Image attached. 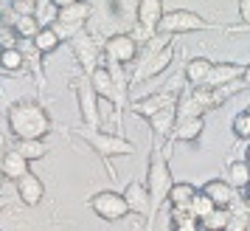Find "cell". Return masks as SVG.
Masks as SVG:
<instances>
[{
	"mask_svg": "<svg viewBox=\"0 0 250 231\" xmlns=\"http://www.w3.org/2000/svg\"><path fill=\"white\" fill-rule=\"evenodd\" d=\"M6 124H9L14 139H45L54 130L51 116L45 113V107L37 99H20V102L9 104Z\"/></svg>",
	"mask_w": 250,
	"mask_h": 231,
	"instance_id": "1",
	"label": "cell"
},
{
	"mask_svg": "<svg viewBox=\"0 0 250 231\" xmlns=\"http://www.w3.org/2000/svg\"><path fill=\"white\" fill-rule=\"evenodd\" d=\"M171 169H169V158L163 152V144H155V150L149 155V166H146V192H149V229L155 226L158 211L166 206L169 200V189H171Z\"/></svg>",
	"mask_w": 250,
	"mask_h": 231,
	"instance_id": "2",
	"label": "cell"
},
{
	"mask_svg": "<svg viewBox=\"0 0 250 231\" xmlns=\"http://www.w3.org/2000/svg\"><path fill=\"white\" fill-rule=\"evenodd\" d=\"M70 136L82 139L93 152H99L104 161L115 158V155H135V144L126 141L124 136H118V133H107V130H99V127H79Z\"/></svg>",
	"mask_w": 250,
	"mask_h": 231,
	"instance_id": "3",
	"label": "cell"
},
{
	"mask_svg": "<svg viewBox=\"0 0 250 231\" xmlns=\"http://www.w3.org/2000/svg\"><path fill=\"white\" fill-rule=\"evenodd\" d=\"M214 25L203 20L197 12H188V9H174V12H163L160 14V23H158V31L163 34H191V31H208Z\"/></svg>",
	"mask_w": 250,
	"mask_h": 231,
	"instance_id": "4",
	"label": "cell"
},
{
	"mask_svg": "<svg viewBox=\"0 0 250 231\" xmlns=\"http://www.w3.org/2000/svg\"><path fill=\"white\" fill-rule=\"evenodd\" d=\"M138 40L129 31L126 34H113L110 40H104L102 43V57L107 65H121V68H126V65H132L138 57Z\"/></svg>",
	"mask_w": 250,
	"mask_h": 231,
	"instance_id": "5",
	"label": "cell"
},
{
	"mask_svg": "<svg viewBox=\"0 0 250 231\" xmlns=\"http://www.w3.org/2000/svg\"><path fill=\"white\" fill-rule=\"evenodd\" d=\"M73 93H76V102H79L84 127H99V93L93 91L90 76L84 70L79 73V79H73Z\"/></svg>",
	"mask_w": 250,
	"mask_h": 231,
	"instance_id": "6",
	"label": "cell"
},
{
	"mask_svg": "<svg viewBox=\"0 0 250 231\" xmlns=\"http://www.w3.org/2000/svg\"><path fill=\"white\" fill-rule=\"evenodd\" d=\"M138 20H135V28L129 34L138 40V46L149 40V37L158 31V23H160V14H163V0H138Z\"/></svg>",
	"mask_w": 250,
	"mask_h": 231,
	"instance_id": "7",
	"label": "cell"
},
{
	"mask_svg": "<svg viewBox=\"0 0 250 231\" xmlns=\"http://www.w3.org/2000/svg\"><path fill=\"white\" fill-rule=\"evenodd\" d=\"M70 48H73V57L79 59V70H84V73H90L96 65H102V46L96 43V37H90L84 28H82L79 34H73L68 40Z\"/></svg>",
	"mask_w": 250,
	"mask_h": 231,
	"instance_id": "8",
	"label": "cell"
},
{
	"mask_svg": "<svg viewBox=\"0 0 250 231\" xmlns=\"http://www.w3.org/2000/svg\"><path fill=\"white\" fill-rule=\"evenodd\" d=\"M90 208L102 220H107V223H118V220L129 211L121 192H99V195H93L90 197Z\"/></svg>",
	"mask_w": 250,
	"mask_h": 231,
	"instance_id": "9",
	"label": "cell"
},
{
	"mask_svg": "<svg viewBox=\"0 0 250 231\" xmlns=\"http://www.w3.org/2000/svg\"><path fill=\"white\" fill-rule=\"evenodd\" d=\"M149 127H152V136H155V144H169L171 139V130H174V121H177V102L163 104L160 110L146 118Z\"/></svg>",
	"mask_w": 250,
	"mask_h": 231,
	"instance_id": "10",
	"label": "cell"
},
{
	"mask_svg": "<svg viewBox=\"0 0 250 231\" xmlns=\"http://www.w3.org/2000/svg\"><path fill=\"white\" fill-rule=\"evenodd\" d=\"M177 99H180V91H160V93L146 96V99H135V102L129 104V110L135 116H141V118H149V116L155 113V110H160L163 104L177 102Z\"/></svg>",
	"mask_w": 250,
	"mask_h": 231,
	"instance_id": "11",
	"label": "cell"
},
{
	"mask_svg": "<svg viewBox=\"0 0 250 231\" xmlns=\"http://www.w3.org/2000/svg\"><path fill=\"white\" fill-rule=\"evenodd\" d=\"M242 68L245 65H239V62H211V70H208V76H205L203 85H208V88L230 85V82H236L242 76Z\"/></svg>",
	"mask_w": 250,
	"mask_h": 231,
	"instance_id": "12",
	"label": "cell"
},
{
	"mask_svg": "<svg viewBox=\"0 0 250 231\" xmlns=\"http://www.w3.org/2000/svg\"><path fill=\"white\" fill-rule=\"evenodd\" d=\"M203 116H183L174 121V130H171V139L169 141H183V144H194V141L203 136Z\"/></svg>",
	"mask_w": 250,
	"mask_h": 231,
	"instance_id": "13",
	"label": "cell"
},
{
	"mask_svg": "<svg viewBox=\"0 0 250 231\" xmlns=\"http://www.w3.org/2000/svg\"><path fill=\"white\" fill-rule=\"evenodd\" d=\"M14 184H17V195H20V200H23L25 206H37L42 200V195H45V186H42V181L34 172L20 175Z\"/></svg>",
	"mask_w": 250,
	"mask_h": 231,
	"instance_id": "14",
	"label": "cell"
},
{
	"mask_svg": "<svg viewBox=\"0 0 250 231\" xmlns=\"http://www.w3.org/2000/svg\"><path fill=\"white\" fill-rule=\"evenodd\" d=\"M124 200L129 211H138V214H146L149 220V192L141 181H129L124 189Z\"/></svg>",
	"mask_w": 250,
	"mask_h": 231,
	"instance_id": "15",
	"label": "cell"
},
{
	"mask_svg": "<svg viewBox=\"0 0 250 231\" xmlns=\"http://www.w3.org/2000/svg\"><path fill=\"white\" fill-rule=\"evenodd\" d=\"M203 192L214 200V206L228 208V203L233 200V195H236L239 189H233V186L228 184V181H222V178H214V181H205L203 184Z\"/></svg>",
	"mask_w": 250,
	"mask_h": 231,
	"instance_id": "16",
	"label": "cell"
},
{
	"mask_svg": "<svg viewBox=\"0 0 250 231\" xmlns=\"http://www.w3.org/2000/svg\"><path fill=\"white\" fill-rule=\"evenodd\" d=\"M228 211H230V223H228V229H250V203L245 200V195H233V200L228 203Z\"/></svg>",
	"mask_w": 250,
	"mask_h": 231,
	"instance_id": "17",
	"label": "cell"
},
{
	"mask_svg": "<svg viewBox=\"0 0 250 231\" xmlns=\"http://www.w3.org/2000/svg\"><path fill=\"white\" fill-rule=\"evenodd\" d=\"M90 14H93V6H90V3H87V0H76V3H70V6H62V9H57V20L87 25Z\"/></svg>",
	"mask_w": 250,
	"mask_h": 231,
	"instance_id": "18",
	"label": "cell"
},
{
	"mask_svg": "<svg viewBox=\"0 0 250 231\" xmlns=\"http://www.w3.org/2000/svg\"><path fill=\"white\" fill-rule=\"evenodd\" d=\"M28 158H23L20 152L14 150V147H6V155H3V175H6V181H17L20 175L28 172Z\"/></svg>",
	"mask_w": 250,
	"mask_h": 231,
	"instance_id": "19",
	"label": "cell"
},
{
	"mask_svg": "<svg viewBox=\"0 0 250 231\" xmlns=\"http://www.w3.org/2000/svg\"><path fill=\"white\" fill-rule=\"evenodd\" d=\"M31 43H34V48H37V54H40V57L54 54V51L62 46V40L57 37V31H54L51 25H40V28H37V34L31 37Z\"/></svg>",
	"mask_w": 250,
	"mask_h": 231,
	"instance_id": "20",
	"label": "cell"
},
{
	"mask_svg": "<svg viewBox=\"0 0 250 231\" xmlns=\"http://www.w3.org/2000/svg\"><path fill=\"white\" fill-rule=\"evenodd\" d=\"M12 147L20 152L23 158H28V161H40V158H45L48 155L45 139H14Z\"/></svg>",
	"mask_w": 250,
	"mask_h": 231,
	"instance_id": "21",
	"label": "cell"
},
{
	"mask_svg": "<svg viewBox=\"0 0 250 231\" xmlns=\"http://www.w3.org/2000/svg\"><path fill=\"white\" fill-rule=\"evenodd\" d=\"M208 70H211V59L208 57H194L186 62V82H188V88H200L208 76Z\"/></svg>",
	"mask_w": 250,
	"mask_h": 231,
	"instance_id": "22",
	"label": "cell"
},
{
	"mask_svg": "<svg viewBox=\"0 0 250 231\" xmlns=\"http://www.w3.org/2000/svg\"><path fill=\"white\" fill-rule=\"evenodd\" d=\"M171 208V229H177V231H197L200 229V217L194 214L191 208H174V206H169Z\"/></svg>",
	"mask_w": 250,
	"mask_h": 231,
	"instance_id": "23",
	"label": "cell"
},
{
	"mask_svg": "<svg viewBox=\"0 0 250 231\" xmlns=\"http://www.w3.org/2000/svg\"><path fill=\"white\" fill-rule=\"evenodd\" d=\"M228 184L242 192V189L250 184V163L248 161H230L228 163Z\"/></svg>",
	"mask_w": 250,
	"mask_h": 231,
	"instance_id": "24",
	"label": "cell"
},
{
	"mask_svg": "<svg viewBox=\"0 0 250 231\" xmlns=\"http://www.w3.org/2000/svg\"><path fill=\"white\" fill-rule=\"evenodd\" d=\"M194 192H197V186H191V184H171L169 200H166V203H169V206H174V208H188Z\"/></svg>",
	"mask_w": 250,
	"mask_h": 231,
	"instance_id": "25",
	"label": "cell"
},
{
	"mask_svg": "<svg viewBox=\"0 0 250 231\" xmlns=\"http://www.w3.org/2000/svg\"><path fill=\"white\" fill-rule=\"evenodd\" d=\"M14 31H17V37H20V40H31V37L37 34V28H40V17H37V14H17V17H14Z\"/></svg>",
	"mask_w": 250,
	"mask_h": 231,
	"instance_id": "26",
	"label": "cell"
},
{
	"mask_svg": "<svg viewBox=\"0 0 250 231\" xmlns=\"http://www.w3.org/2000/svg\"><path fill=\"white\" fill-rule=\"evenodd\" d=\"M25 65V54L20 51V48H3L0 51V68L9 70V73H17V70H23Z\"/></svg>",
	"mask_w": 250,
	"mask_h": 231,
	"instance_id": "27",
	"label": "cell"
},
{
	"mask_svg": "<svg viewBox=\"0 0 250 231\" xmlns=\"http://www.w3.org/2000/svg\"><path fill=\"white\" fill-rule=\"evenodd\" d=\"M228 223H230V211H228V208L214 206V211H211V214L200 217V229H205V231H211V229H228Z\"/></svg>",
	"mask_w": 250,
	"mask_h": 231,
	"instance_id": "28",
	"label": "cell"
},
{
	"mask_svg": "<svg viewBox=\"0 0 250 231\" xmlns=\"http://www.w3.org/2000/svg\"><path fill=\"white\" fill-rule=\"evenodd\" d=\"M188 208H191L197 217H205V214H211V211H214V200L205 195L203 189H197L194 197H191V203H188Z\"/></svg>",
	"mask_w": 250,
	"mask_h": 231,
	"instance_id": "29",
	"label": "cell"
},
{
	"mask_svg": "<svg viewBox=\"0 0 250 231\" xmlns=\"http://www.w3.org/2000/svg\"><path fill=\"white\" fill-rule=\"evenodd\" d=\"M230 130H233V136L242 141H250V113L248 110H242V113L233 116V121H230Z\"/></svg>",
	"mask_w": 250,
	"mask_h": 231,
	"instance_id": "30",
	"label": "cell"
},
{
	"mask_svg": "<svg viewBox=\"0 0 250 231\" xmlns=\"http://www.w3.org/2000/svg\"><path fill=\"white\" fill-rule=\"evenodd\" d=\"M48 25L57 31V37L62 40V43H68L70 37L79 34L82 28H84V25H79V23H65V20H57V17H54V23H48Z\"/></svg>",
	"mask_w": 250,
	"mask_h": 231,
	"instance_id": "31",
	"label": "cell"
},
{
	"mask_svg": "<svg viewBox=\"0 0 250 231\" xmlns=\"http://www.w3.org/2000/svg\"><path fill=\"white\" fill-rule=\"evenodd\" d=\"M20 43V37H17V31H14L12 23H0V51L3 48H14Z\"/></svg>",
	"mask_w": 250,
	"mask_h": 231,
	"instance_id": "32",
	"label": "cell"
},
{
	"mask_svg": "<svg viewBox=\"0 0 250 231\" xmlns=\"http://www.w3.org/2000/svg\"><path fill=\"white\" fill-rule=\"evenodd\" d=\"M124 229H132V231H144V229H149V220H146V214H138V211H126L124 217Z\"/></svg>",
	"mask_w": 250,
	"mask_h": 231,
	"instance_id": "33",
	"label": "cell"
},
{
	"mask_svg": "<svg viewBox=\"0 0 250 231\" xmlns=\"http://www.w3.org/2000/svg\"><path fill=\"white\" fill-rule=\"evenodd\" d=\"M12 14H37V0H9Z\"/></svg>",
	"mask_w": 250,
	"mask_h": 231,
	"instance_id": "34",
	"label": "cell"
},
{
	"mask_svg": "<svg viewBox=\"0 0 250 231\" xmlns=\"http://www.w3.org/2000/svg\"><path fill=\"white\" fill-rule=\"evenodd\" d=\"M239 17H242V23L250 28V0H239Z\"/></svg>",
	"mask_w": 250,
	"mask_h": 231,
	"instance_id": "35",
	"label": "cell"
},
{
	"mask_svg": "<svg viewBox=\"0 0 250 231\" xmlns=\"http://www.w3.org/2000/svg\"><path fill=\"white\" fill-rule=\"evenodd\" d=\"M6 147H9V144H6V136L0 133V186L6 181V175H3V155H6Z\"/></svg>",
	"mask_w": 250,
	"mask_h": 231,
	"instance_id": "36",
	"label": "cell"
},
{
	"mask_svg": "<svg viewBox=\"0 0 250 231\" xmlns=\"http://www.w3.org/2000/svg\"><path fill=\"white\" fill-rule=\"evenodd\" d=\"M239 79H242V85H245V88H250V65H245V68H242V76H239Z\"/></svg>",
	"mask_w": 250,
	"mask_h": 231,
	"instance_id": "37",
	"label": "cell"
},
{
	"mask_svg": "<svg viewBox=\"0 0 250 231\" xmlns=\"http://www.w3.org/2000/svg\"><path fill=\"white\" fill-rule=\"evenodd\" d=\"M70 3H76V0H51V6H57V9H62V6H70Z\"/></svg>",
	"mask_w": 250,
	"mask_h": 231,
	"instance_id": "38",
	"label": "cell"
},
{
	"mask_svg": "<svg viewBox=\"0 0 250 231\" xmlns=\"http://www.w3.org/2000/svg\"><path fill=\"white\" fill-rule=\"evenodd\" d=\"M242 195H245V200H248V203H250V184L245 186V189H242Z\"/></svg>",
	"mask_w": 250,
	"mask_h": 231,
	"instance_id": "39",
	"label": "cell"
},
{
	"mask_svg": "<svg viewBox=\"0 0 250 231\" xmlns=\"http://www.w3.org/2000/svg\"><path fill=\"white\" fill-rule=\"evenodd\" d=\"M6 206H9V200H6V197H0V211H3Z\"/></svg>",
	"mask_w": 250,
	"mask_h": 231,
	"instance_id": "40",
	"label": "cell"
},
{
	"mask_svg": "<svg viewBox=\"0 0 250 231\" xmlns=\"http://www.w3.org/2000/svg\"><path fill=\"white\" fill-rule=\"evenodd\" d=\"M245 161L250 163V144H248V150H245Z\"/></svg>",
	"mask_w": 250,
	"mask_h": 231,
	"instance_id": "41",
	"label": "cell"
}]
</instances>
